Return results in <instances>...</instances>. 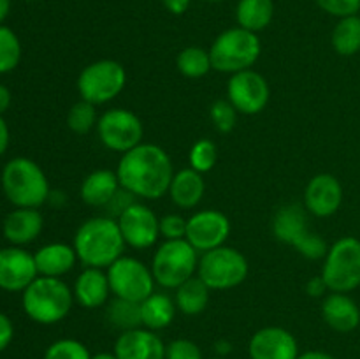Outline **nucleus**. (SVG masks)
Returning a JSON list of instances; mask_svg holds the SVG:
<instances>
[{"label":"nucleus","instance_id":"f257e3e1","mask_svg":"<svg viewBox=\"0 0 360 359\" xmlns=\"http://www.w3.org/2000/svg\"><path fill=\"white\" fill-rule=\"evenodd\" d=\"M120 185L141 199H160L169 192L172 162L167 151L158 144L141 143L122 155L116 168Z\"/></svg>","mask_w":360,"mask_h":359},{"label":"nucleus","instance_id":"f03ea898","mask_svg":"<svg viewBox=\"0 0 360 359\" xmlns=\"http://www.w3.org/2000/svg\"><path fill=\"white\" fill-rule=\"evenodd\" d=\"M125 245L116 218L94 217L77 227L72 246L84 267L104 270L123 256Z\"/></svg>","mask_w":360,"mask_h":359},{"label":"nucleus","instance_id":"7ed1b4c3","mask_svg":"<svg viewBox=\"0 0 360 359\" xmlns=\"http://www.w3.org/2000/svg\"><path fill=\"white\" fill-rule=\"evenodd\" d=\"M74 292L62 278L37 277L23 291V310L39 324H56L69 315Z\"/></svg>","mask_w":360,"mask_h":359},{"label":"nucleus","instance_id":"20e7f679","mask_svg":"<svg viewBox=\"0 0 360 359\" xmlns=\"http://www.w3.org/2000/svg\"><path fill=\"white\" fill-rule=\"evenodd\" d=\"M6 197L18 208H39L49 197V182L44 171L34 160L13 158L2 171Z\"/></svg>","mask_w":360,"mask_h":359},{"label":"nucleus","instance_id":"39448f33","mask_svg":"<svg viewBox=\"0 0 360 359\" xmlns=\"http://www.w3.org/2000/svg\"><path fill=\"white\" fill-rule=\"evenodd\" d=\"M260 51H262V44L255 32L241 27L229 28L221 32L211 44V65L218 73H241V70L252 69L253 63L259 60Z\"/></svg>","mask_w":360,"mask_h":359},{"label":"nucleus","instance_id":"423d86ee","mask_svg":"<svg viewBox=\"0 0 360 359\" xmlns=\"http://www.w3.org/2000/svg\"><path fill=\"white\" fill-rule=\"evenodd\" d=\"M197 266V250L185 238L165 239L155 252L151 271L158 285L176 291L188 278L195 277Z\"/></svg>","mask_w":360,"mask_h":359},{"label":"nucleus","instance_id":"0eeeda50","mask_svg":"<svg viewBox=\"0 0 360 359\" xmlns=\"http://www.w3.org/2000/svg\"><path fill=\"white\" fill-rule=\"evenodd\" d=\"M248 260L239 250L221 245L202 253L197 266V277L211 291H227L241 285L248 277Z\"/></svg>","mask_w":360,"mask_h":359},{"label":"nucleus","instance_id":"6e6552de","mask_svg":"<svg viewBox=\"0 0 360 359\" xmlns=\"http://www.w3.org/2000/svg\"><path fill=\"white\" fill-rule=\"evenodd\" d=\"M322 278L330 292H352L360 285V239L345 236L323 257Z\"/></svg>","mask_w":360,"mask_h":359},{"label":"nucleus","instance_id":"1a4fd4ad","mask_svg":"<svg viewBox=\"0 0 360 359\" xmlns=\"http://www.w3.org/2000/svg\"><path fill=\"white\" fill-rule=\"evenodd\" d=\"M127 84L125 67L116 60H97L84 67L77 77V92L83 101L102 106L118 97Z\"/></svg>","mask_w":360,"mask_h":359},{"label":"nucleus","instance_id":"9d476101","mask_svg":"<svg viewBox=\"0 0 360 359\" xmlns=\"http://www.w3.org/2000/svg\"><path fill=\"white\" fill-rule=\"evenodd\" d=\"M109 285L115 298L141 303L155 292V277L151 267L143 260L130 256H122L108 267Z\"/></svg>","mask_w":360,"mask_h":359},{"label":"nucleus","instance_id":"9b49d317","mask_svg":"<svg viewBox=\"0 0 360 359\" xmlns=\"http://www.w3.org/2000/svg\"><path fill=\"white\" fill-rule=\"evenodd\" d=\"M97 134L105 148L123 155L143 143L144 129L136 113L130 109L112 108L98 116Z\"/></svg>","mask_w":360,"mask_h":359},{"label":"nucleus","instance_id":"f8f14e48","mask_svg":"<svg viewBox=\"0 0 360 359\" xmlns=\"http://www.w3.org/2000/svg\"><path fill=\"white\" fill-rule=\"evenodd\" d=\"M269 83L253 69L232 74L227 83V99L241 115H259L269 102Z\"/></svg>","mask_w":360,"mask_h":359},{"label":"nucleus","instance_id":"ddd939ff","mask_svg":"<svg viewBox=\"0 0 360 359\" xmlns=\"http://www.w3.org/2000/svg\"><path fill=\"white\" fill-rule=\"evenodd\" d=\"M231 234V220L220 210H200L186 220L185 239L197 252H210L225 245Z\"/></svg>","mask_w":360,"mask_h":359},{"label":"nucleus","instance_id":"4468645a","mask_svg":"<svg viewBox=\"0 0 360 359\" xmlns=\"http://www.w3.org/2000/svg\"><path fill=\"white\" fill-rule=\"evenodd\" d=\"M116 222L125 243L132 248H150L160 238V218L146 204L132 203Z\"/></svg>","mask_w":360,"mask_h":359},{"label":"nucleus","instance_id":"2eb2a0df","mask_svg":"<svg viewBox=\"0 0 360 359\" xmlns=\"http://www.w3.org/2000/svg\"><path fill=\"white\" fill-rule=\"evenodd\" d=\"M250 359H297L299 345L294 334L280 326L257 331L248 344Z\"/></svg>","mask_w":360,"mask_h":359},{"label":"nucleus","instance_id":"dca6fc26","mask_svg":"<svg viewBox=\"0 0 360 359\" xmlns=\"http://www.w3.org/2000/svg\"><path fill=\"white\" fill-rule=\"evenodd\" d=\"M343 203V187L329 172L315 175L304 190V208L319 218L333 217Z\"/></svg>","mask_w":360,"mask_h":359},{"label":"nucleus","instance_id":"f3484780","mask_svg":"<svg viewBox=\"0 0 360 359\" xmlns=\"http://www.w3.org/2000/svg\"><path fill=\"white\" fill-rule=\"evenodd\" d=\"M37 277L39 271L32 253L18 246L0 250V289L25 291Z\"/></svg>","mask_w":360,"mask_h":359},{"label":"nucleus","instance_id":"a211bd4d","mask_svg":"<svg viewBox=\"0 0 360 359\" xmlns=\"http://www.w3.org/2000/svg\"><path fill=\"white\" fill-rule=\"evenodd\" d=\"M115 355L118 359H165V344L157 331L137 327L120 334Z\"/></svg>","mask_w":360,"mask_h":359},{"label":"nucleus","instance_id":"6ab92c4d","mask_svg":"<svg viewBox=\"0 0 360 359\" xmlns=\"http://www.w3.org/2000/svg\"><path fill=\"white\" fill-rule=\"evenodd\" d=\"M322 317L330 329L352 333L360 324V308L345 292H330L322 301Z\"/></svg>","mask_w":360,"mask_h":359},{"label":"nucleus","instance_id":"aec40b11","mask_svg":"<svg viewBox=\"0 0 360 359\" xmlns=\"http://www.w3.org/2000/svg\"><path fill=\"white\" fill-rule=\"evenodd\" d=\"M72 292L76 301L88 310L104 306L112 294L108 273H104L101 267H84L77 275Z\"/></svg>","mask_w":360,"mask_h":359},{"label":"nucleus","instance_id":"412c9836","mask_svg":"<svg viewBox=\"0 0 360 359\" xmlns=\"http://www.w3.org/2000/svg\"><path fill=\"white\" fill-rule=\"evenodd\" d=\"M122 190L120 180L116 171L111 169H97L91 171L86 178L83 180L79 189V196L83 203L94 208H105L116 194Z\"/></svg>","mask_w":360,"mask_h":359},{"label":"nucleus","instance_id":"4be33fe9","mask_svg":"<svg viewBox=\"0 0 360 359\" xmlns=\"http://www.w3.org/2000/svg\"><path fill=\"white\" fill-rule=\"evenodd\" d=\"M35 266L41 277L60 278L72 271L76 266L77 253L74 246L67 243H49L39 248L34 256Z\"/></svg>","mask_w":360,"mask_h":359},{"label":"nucleus","instance_id":"5701e85b","mask_svg":"<svg viewBox=\"0 0 360 359\" xmlns=\"http://www.w3.org/2000/svg\"><path fill=\"white\" fill-rule=\"evenodd\" d=\"M311 229L308 227L306 210L299 204H287L276 211L273 218V234L278 241L294 246L304 238Z\"/></svg>","mask_w":360,"mask_h":359},{"label":"nucleus","instance_id":"b1692460","mask_svg":"<svg viewBox=\"0 0 360 359\" xmlns=\"http://www.w3.org/2000/svg\"><path fill=\"white\" fill-rule=\"evenodd\" d=\"M42 231V215L37 208H18L4 220V236L13 245H27Z\"/></svg>","mask_w":360,"mask_h":359},{"label":"nucleus","instance_id":"393cba45","mask_svg":"<svg viewBox=\"0 0 360 359\" xmlns=\"http://www.w3.org/2000/svg\"><path fill=\"white\" fill-rule=\"evenodd\" d=\"M204 192H206V183H204L202 175L192 168L174 172L171 187H169V196L172 203L183 210L195 208L202 201Z\"/></svg>","mask_w":360,"mask_h":359},{"label":"nucleus","instance_id":"a878e982","mask_svg":"<svg viewBox=\"0 0 360 359\" xmlns=\"http://www.w3.org/2000/svg\"><path fill=\"white\" fill-rule=\"evenodd\" d=\"M176 301L164 292H151L144 301H141V319L143 327L151 331H160L171 326L176 317Z\"/></svg>","mask_w":360,"mask_h":359},{"label":"nucleus","instance_id":"bb28decb","mask_svg":"<svg viewBox=\"0 0 360 359\" xmlns=\"http://www.w3.org/2000/svg\"><path fill=\"white\" fill-rule=\"evenodd\" d=\"M274 18L273 0H239L236 6L238 27L250 32H260L271 25Z\"/></svg>","mask_w":360,"mask_h":359},{"label":"nucleus","instance_id":"cd10ccee","mask_svg":"<svg viewBox=\"0 0 360 359\" xmlns=\"http://www.w3.org/2000/svg\"><path fill=\"white\" fill-rule=\"evenodd\" d=\"M210 292L211 289L199 277L188 278L176 289V306L185 315H199L210 305Z\"/></svg>","mask_w":360,"mask_h":359},{"label":"nucleus","instance_id":"c85d7f7f","mask_svg":"<svg viewBox=\"0 0 360 359\" xmlns=\"http://www.w3.org/2000/svg\"><path fill=\"white\" fill-rule=\"evenodd\" d=\"M333 48L341 56H354L360 51V16L340 18L333 30Z\"/></svg>","mask_w":360,"mask_h":359},{"label":"nucleus","instance_id":"c756f323","mask_svg":"<svg viewBox=\"0 0 360 359\" xmlns=\"http://www.w3.org/2000/svg\"><path fill=\"white\" fill-rule=\"evenodd\" d=\"M105 315H108V320L112 324V326L122 329V333L123 331L143 327V319H141V303L115 298L108 305Z\"/></svg>","mask_w":360,"mask_h":359},{"label":"nucleus","instance_id":"7c9ffc66","mask_svg":"<svg viewBox=\"0 0 360 359\" xmlns=\"http://www.w3.org/2000/svg\"><path fill=\"white\" fill-rule=\"evenodd\" d=\"M176 67H178V70L183 76L192 77V80L204 77L213 69L210 51L199 48V46H188V48L181 49L178 56H176Z\"/></svg>","mask_w":360,"mask_h":359},{"label":"nucleus","instance_id":"2f4dec72","mask_svg":"<svg viewBox=\"0 0 360 359\" xmlns=\"http://www.w3.org/2000/svg\"><path fill=\"white\" fill-rule=\"evenodd\" d=\"M97 122V106L88 101H83V99L77 101L76 104H72V108L69 109V115H67V125H69V129L74 134H79V136L95 129Z\"/></svg>","mask_w":360,"mask_h":359},{"label":"nucleus","instance_id":"473e14b6","mask_svg":"<svg viewBox=\"0 0 360 359\" xmlns=\"http://www.w3.org/2000/svg\"><path fill=\"white\" fill-rule=\"evenodd\" d=\"M21 60V44L9 27L0 25V74L16 69Z\"/></svg>","mask_w":360,"mask_h":359},{"label":"nucleus","instance_id":"72a5a7b5","mask_svg":"<svg viewBox=\"0 0 360 359\" xmlns=\"http://www.w3.org/2000/svg\"><path fill=\"white\" fill-rule=\"evenodd\" d=\"M218 160V148L217 144L211 139H199L192 144L188 153V162L190 168L195 169L197 172L204 175V172H210L214 168Z\"/></svg>","mask_w":360,"mask_h":359},{"label":"nucleus","instance_id":"f704fd0d","mask_svg":"<svg viewBox=\"0 0 360 359\" xmlns=\"http://www.w3.org/2000/svg\"><path fill=\"white\" fill-rule=\"evenodd\" d=\"M44 359H91V354L83 341L62 338L46 348Z\"/></svg>","mask_w":360,"mask_h":359},{"label":"nucleus","instance_id":"c9c22d12","mask_svg":"<svg viewBox=\"0 0 360 359\" xmlns=\"http://www.w3.org/2000/svg\"><path fill=\"white\" fill-rule=\"evenodd\" d=\"M210 116L218 132L229 134L234 130L236 122H238V109L232 106L229 99H218L211 104Z\"/></svg>","mask_w":360,"mask_h":359},{"label":"nucleus","instance_id":"e433bc0d","mask_svg":"<svg viewBox=\"0 0 360 359\" xmlns=\"http://www.w3.org/2000/svg\"><path fill=\"white\" fill-rule=\"evenodd\" d=\"M295 250H297L302 257H306V259L319 260V259H322V257L327 256V250H329V246H327L326 239H323L322 236L316 234V232H313V231H309L308 234H306L304 238H302L301 241L295 245Z\"/></svg>","mask_w":360,"mask_h":359},{"label":"nucleus","instance_id":"4c0bfd02","mask_svg":"<svg viewBox=\"0 0 360 359\" xmlns=\"http://www.w3.org/2000/svg\"><path fill=\"white\" fill-rule=\"evenodd\" d=\"M165 359H204L202 351L188 338H176L165 345Z\"/></svg>","mask_w":360,"mask_h":359},{"label":"nucleus","instance_id":"58836bf2","mask_svg":"<svg viewBox=\"0 0 360 359\" xmlns=\"http://www.w3.org/2000/svg\"><path fill=\"white\" fill-rule=\"evenodd\" d=\"M315 2L323 13L336 18L354 16L360 11V0H315Z\"/></svg>","mask_w":360,"mask_h":359},{"label":"nucleus","instance_id":"ea45409f","mask_svg":"<svg viewBox=\"0 0 360 359\" xmlns=\"http://www.w3.org/2000/svg\"><path fill=\"white\" fill-rule=\"evenodd\" d=\"M186 234V220L181 215H165L160 218V236L165 239H183Z\"/></svg>","mask_w":360,"mask_h":359},{"label":"nucleus","instance_id":"a19ab883","mask_svg":"<svg viewBox=\"0 0 360 359\" xmlns=\"http://www.w3.org/2000/svg\"><path fill=\"white\" fill-rule=\"evenodd\" d=\"M13 334H14L13 322H11V319L6 315V313L0 312V352H2L4 348H7V345H9L11 340H13Z\"/></svg>","mask_w":360,"mask_h":359},{"label":"nucleus","instance_id":"79ce46f5","mask_svg":"<svg viewBox=\"0 0 360 359\" xmlns=\"http://www.w3.org/2000/svg\"><path fill=\"white\" fill-rule=\"evenodd\" d=\"M160 4L164 6L165 11H169L174 16H181L188 11L192 0H160Z\"/></svg>","mask_w":360,"mask_h":359},{"label":"nucleus","instance_id":"37998d69","mask_svg":"<svg viewBox=\"0 0 360 359\" xmlns=\"http://www.w3.org/2000/svg\"><path fill=\"white\" fill-rule=\"evenodd\" d=\"M326 291H329V289H327V284L323 282L322 275L311 278V280L306 284V292H308L309 296H313V298H322V296L326 294Z\"/></svg>","mask_w":360,"mask_h":359},{"label":"nucleus","instance_id":"c03bdc74","mask_svg":"<svg viewBox=\"0 0 360 359\" xmlns=\"http://www.w3.org/2000/svg\"><path fill=\"white\" fill-rule=\"evenodd\" d=\"M7 144H9V129H7V123L0 116V155L6 151Z\"/></svg>","mask_w":360,"mask_h":359},{"label":"nucleus","instance_id":"a18cd8bd","mask_svg":"<svg viewBox=\"0 0 360 359\" xmlns=\"http://www.w3.org/2000/svg\"><path fill=\"white\" fill-rule=\"evenodd\" d=\"M297 359H336L333 354L329 352H323V351H308V352H302L299 354Z\"/></svg>","mask_w":360,"mask_h":359},{"label":"nucleus","instance_id":"49530a36","mask_svg":"<svg viewBox=\"0 0 360 359\" xmlns=\"http://www.w3.org/2000/svg\"><path fill=\"white\" fill-rule=\"evenodd\" d=\"M9 104H11L9 88L4 87V84H0V115H2L7 108H9Z\"/></svg>","mask_w":360,"mask_h":359},{"label":"nucleus","instance_id":"de8ad7c7","mask_svg":"<svg viewBox=\"0 0 360 359\" xmlns=\"http://www.w3.org/2000/svg\"><path fill=\"white\" fill-rule=\"evenodd\" d=\"M214 351H217L218 358H225V355L232 351V345L229 344L227 340H220L217 341V345H214Z\"/></svg>","mask_w":360,"mask_h":359},{"label":"nucleus","instance_id":"09e8293b","mask_svg":"<svg viewBox=\"0 0 360 359\" xmlns=\"http://www.w3.org/2000/svg\"><path fill=\"white\" fill-rule=\"evenodd\" d=\"M11 11V0H0V25L6 20Z\"/></svg>","mask_w":360,"mask_h":359},{"label":"nucleus","instance_id":"8fccbe9b","mask_svg":"<svg viewBox=\"0 0 360 359\" xmlns=\"http://www.w3.org/2000/svg\"><path fill=\"white\" fill-rule=\"evenodd\" d=\"M91 359H118L115 355V352H98V354L91 355Z\"/></svg>","mask_w":360,"mask_h":359},{"label":"nucleus","instance_id":"3c124183","mask_svg":"<svg viewBox=\"0 0 360 359\" xmlns=\"http://www.w3.org/2000/svg\"><path fill=\"white\" fill-rule=\"evenodd\" d=\"M206 2H211V4H218V2H224V0H206Z\"/></svg>","mask_w":360,"mask_h":359},{"label":"nucleus","instance_id":"603ef678","mask_svg":"<svg viewBox=\"0 0 360 359\" xmlns=\"http://www.w3.org/2000/svg\"><path fill=\"white\" fill-rule=\"evenodd\" d=\"M23 2H39V0H23Z\"/></svg>","mask_w":360,"mask_h":359},{"label":"nucleus","instance_id":"864d4df0","mask_svg":"<svg viewBox=\"0 0 360 359\" xmlns=\"http://www.w3.org/2000/svg\"><path fill=\"white\" fill-rule=\"evenodd\" d=\"M211 359H225V358H211Z\"/></svg>","mask_w":360,"mask_h":359}]
</instances>
